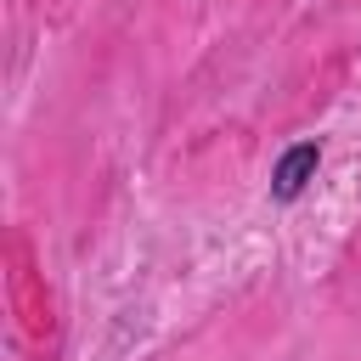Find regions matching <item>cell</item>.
<instances>
[{
	"mask_svg": "<svg viewBox=\"0 0 361 361\" xmlns=\"http://www.w3.org/2000/svg\"><path fill=\"white\" fill-rule=\"evenodd\" d=\"M316 164H322V147H316V141L288 147V152L276 158V169H271V197H276V203H293V197L316 180Z\"/></svg>",
	"mask_w": 361,
	"mask_h": 361,
	"instance_id": "1",
	"label": "cell"
}]
</instances>
